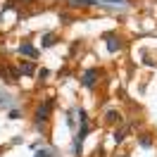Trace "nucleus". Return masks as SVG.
<instances>
[{"label":"nucleus","instance_id":"nucleus-1","mask_svg":"<svg viewBox=\"0 0 157 157\" xmlns=\"http://www.w3.org/2000/svg\"><path fill=\"white\" fill-rule=\"evenodd\" d=\"M50 107H52V98H50V100H45V102H43V105H40V107L36 109V117H38V121H45V119H48Z\"/></svg>","mask_w":157,"mask_h":157},{"label":"nucleus","instance_id":"nucleus-8","mask_svg":"<svg viewBox=\"0 0 157 157\" xmlns=\"http://www.w3.org/2000/svg\"><path fill=\"white\" fill-rule=\"evenodd\" d=\"M119 112H114V109H112V112H107V121H119Z\"/></svg>","mask_w":157,"mask_h":157},{"label":"nucleus","instance_id":"nucleus-7","mask_svg":"<svg viewBox=\"0 0 157 157\" xmlns=\"http://www.w3.org/2000/svg\"><path fill=\"white\" fill-rule=\"evenodd\" d=\"M52 43H55V36H52V33L43 36V45H45V48H48V45H52Z\"/></svg>","mask_w":157,"mask_h":157},{"label":"nucleus","instance_id":"nucleus-3","mask_svg":"<svg viewBox=\"0 0 157 157\" xmlns=\"http://www.w3.org/2000/svg\"><path fill=\"white\" fill-rule=\"evenodd\" d=\"M19 52H21V55H29V57H38V50L33 48L31 43H21V45H19Z\"/></svg>","mask_w":157,"mask_h":157},{"label":"nucleus","instance_id":"nucleus-11","mask_svg":"<svg viewBox=\"0 0 157 157\" xmlns=\"http://www.w3.org/2000/svg\"><path fill=\"white\" fill-rule=\"evenodd\" d=\"M36 157H48V152H45V150H38V152H36Z\"/></svg>","mask_w":157,"mask_h":157},{"label":"nucleus","instance_id":"nucleus-9","mask_svg":"<svg viewBox=\"0 0 157 157\" xmlns=\"http://www.w3.org/2000/svg\"><path fill=\"white\" fill-rule=\"evenodd\" d=\"M150 143H152V140H150L147 136H143V138H140V145H143V147H150Z\"/></svg>","mask_w":157,"mask_h":157},{"label":"nucleus","instance_id":"nucleus-5","mask_svg":"<svg viewBox=\"0 0 157 157\" xmlns=\"http://www.w3.org/2000/svg\"><path fill=\"white\" fill-rule=\"evenodd\" d=\"M71 7H88V5H95L93 0H69Z\"/></svg>","mask_w":157,"mask_h":157},{"label":"nucleus","instance_id":"nucleus-4","mask_svg":"<svg viewBox=\"0 0 157 157\" xmlns=\"http://www.w3.org/2000/svg\"><path fill=\"white\" fill-rule=\"evenodd\" d=\"M119 48H121V43H119L114 36H107V50H109V52H117Z\"/></svg>","mask_w":157,"mask_h":157},{"label":"nucleus","instance_id":"nucleus-2","mask_svg":"<svg viewBox=\"0 0 157 157\" xmlns=\"http://www.w3.org/2000/svg\"><path fill=\"white\" fill-rule=\"evenodd\" d=\"M95 76H98V71H95V69H88L86 76H83V86H86V88H93V86H95Z\"/></svg>","mask_w":157,"mask_h":157},{"label":"nucleus","instance_id":"nucleus-6","mask_svg":"<svg viewBox=\"0 0 157 157\" xmlns=\"http://www.w3.org/2000/svg\"><path fill=\"white\" fill-rule=\"evenodd\" d=\"M19 71L24 74V76H31V74H33V64H31V62H21Z\"/></svg>","mask_w":157,"mask_h":157},{"label":"nucleus","instance_id":"nucleus-12","mask_svg":"<svg viewBox=\"0 0 157 157\" xmlns=\"http://www.w3.org/2000/svg\"><path fill=\"white\" fill-rule=\"evenodd\" d=\"M26 2H31V0H26Z\"/></svg>","mask_w":157,"mask_h":157},{"label":"nucleus","instance_id":"nucleus-10","mask_svg":"<svg viewBox=\"0 0 157 157\" xmlns=\"http://www.w3.org/2000/svg\"><path fill=\"white\" fill-rule=\"evenodd\" d=\"M114 140H117V143H121V140H124V131H117V133H114Z\"/></svg>","mask_w":157,"mask_h":157}]
</instances>
